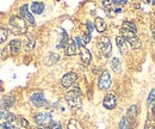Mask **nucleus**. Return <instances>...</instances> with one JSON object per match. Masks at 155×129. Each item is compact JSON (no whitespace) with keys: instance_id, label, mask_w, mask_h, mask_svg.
Wrapping results in <instances>:
<instances>
[{"instance_id":"nucleus-17","label":"nucleus","mask_w":155,"mask_h":129,"mask_svg":"<svg viewBox=\"0 0 155 129\" xmlns=\"http://www.w3.org/2000/svg\"><path fill=\"white\" fill-rule=\"evenodd\" d=\"M111 68L116 74H119L122 72V63H120L119 59H117V57L111 59Z\"/></svg>"},{"instance_id":"nucleus-19","label":"nucleus","mask_w":155,"mask_h":129,"mask_svg":"<svg viewBox=\"0 0 155 129\" xmlns=\"http://www.w3.org/2000/svg\"><path fill=\"white\" fill-rule=\"evenodd\" d=\"M122 29L129 30V31H131V32H134V34H136V31H137V28H136V25L134 24V23L129 22V20H124V22H123Z\"/></svg>"},{"instance_id":"nucleus-2","label":"nucleus","mask_w":155,"mask_h":129,"mask_svg":"<svg viewBox=\"0 0 155 129\" xmlns=\"http://www.w3.org/2000/svg\"><path fill=\"white\" fill-rule=\"evenodd\" d=\"M8 25H10V28L12 29V31L15 34H24L26 31V23H25V20L21 17H18V16L11 17L10 20H8Z\"/></svg>"},{"instance_id":"nucleus-6","label":"nucleus","mask_w":155,"mask_h":129,"mask_svg":"<svg viewBox=\"0 0 155 129\" xmlns=\"http://www.w3.org/2000/svg\"><path fill=\"white\" fill-rule=\"evenodd\" d=\"M111 86V76H110V72L107 70H104L100 76H99V80H98V87L99 90H109Z\"/></svg>"},{"instance_id":"nucleus-35","label":"nucleus","mask_w":155,"mask_h":129,"mask_svg":"<svg viewBox=\"0 0 155 129\" xmlns=\"http://www.w3.org/2000/svg\"><path fill=\"white\" fill-rule=\"evenodd\" d=\"M5 115H6V112H4V110H0V120L5 118Z\"/></svg>"},{"instance_id":"nucleus-16","label":"nucleus","mask_w":155,"mask_h":129,"mask_svg":"<svg viewBox=\"0 0 155 129\" xmlns=\"http://www.w3.org/2000/svg\"><path fill=\"white\" fill-rule=\"evenodd\" d=\"M116 43H117L118 49H119V52H120L122 54H125V53H127V44H128V43L125 42V39L122 36H117Z\"/></svg>"},{"instance_id":"nucleus-31","label":"nucleus","mask_w":155,"mask_h":129,"mask_svg":"<svg viewBox=\"0 0 155 129\" xmlns=\"http://www.w3.org/2000/svg\"><path fill=\"white\" fill-rule=\"evenodd\" d=\"M18 120H19V123L21 124V126H23V127H25V128H28V127H29V122H28L25 118H23V117H19Z\"/></svg>"},{"instance_id":"nucleus-3","label":"nucleus","mask_w":155,"mask_h":129,"mask_svg":"<svg viewBox=\"0 0 155 129\" xmlns=\"http://www.w3.org/2000/svg\"><path fill=\"white\" fill-rule=\"evenodd\" d=\"M120 36L125 39V42L133 48V49H138L141 47V41L140 38L136 36V34L125 30V29H120Z\"/></svg>"},{"instance_id":"nucleus-33","label":"nucleus","mask_w":155,"mask_h":129,"mask_svg":"<svg viewBox=\"0 0 155 129\" xmlns=\"http://www.w3.org/2000/svg\"><path fill=\"white\" fill-rule=\"evenodd\" d=\"M91 41V34L87 31V34L85 35V37H84V43H88Z\"/></svg>"},{"instance_id":"nucleus-37","label":"nucleus","mask_w":155,"mask_h":129,"mask_svg":"<svg viewBox=\"0 0 155 129\" xmlns=\"http://www.w3.org/2000/svg\"><path fill=\"white\" fill-rule=\"evenodd\" d=\"M152 1H153V4H155V0H152Z\"/></svg>"},{"instance_id":"nucleus-18","label":"nucleus","mask_w":155,"mask_h":129,"mask_svg":"<svg viewBox=\"0 0 155 129\" xmlns=\"http://www.w3.org/2000/svg\"><path fill=\"white\" fill-rule=\"evenodd\" d=\"M31 11L34 13H36V15H41L44 11V4L43 2H38V1L32 2L31 4Z\"/></svg>"},{"instance_id":"nucleus-10","label":"nucleus","mask_w":155,"mask_h":129,"mask_svg":"<svg viewBox=\"0 0 155 129\" xmlns=\"http://www.w3.org/2000/svg\"><path fill=\"white\" fill-rule=\"evenodd\" d=\"M20 15H21V18L24 19V20L29 22L30 24H35V18H34V16L30 13L28 5H23V6L20 7Z\"/></svg>"},{"instance_id":"nucleus-20","label":"nucleus","mask_w":155,"mask_h":129,"mask_svg":"<svg viewBox=\"0 0 155 129\" xmlns=\"http://www.w3.org/2000/svg\"><path fill=\"white\" fill-rule=\"evenodd\" d=\"M130 118L129 117H123L119 122V129H131V126H130Z\"/></svg>"},{"instance_id":"nucleus-26","label":"nucleus","mask_w":155,"mask_h":129,"mask_svg":"<svg viewBox=\"0 0 155 129\" xmlns=\"http://www.w3.org/2000/svg\"><path fill=\"white\" fill-rule=\"evenodd\" d=\"M155 100V89H153L150 93H149V96H148V99H147V105H150V104H153V102Z\"/></svg>"},{"instance_id":"nucleus-27","label":"nucleus","mask_w":155,"mask_h":129,"mask_svg":"<svg viewBox=\"0 0 155 129\" xmlns=\"http://www.w3.org/2000/svg\"><path fill=\"white\" fill-rule=\"evenodd\" d=\"M16 120V116L13 115V114H11V112H6V115H5V121L6 122H13Z\"/></svg>"},{"instance_id":"nucleus-14","label":"nucleus","mask_w":155,"mask_h":129,"mask_svg":"<svg viewBox=\"0 0 155 129\" xmlns=\"http://www.w3.org/2000/svg\"><path fill=\"white\" fill-rule=\"evenodd\" d=\"M77 48H78L77 43H75L74 41H69V42H68V44L66 46V50H64L66 55H68V56L75 55V54H77V52H78Z\"/></svg>"},{"instance_id":"nucleus-11","label":"nucleus","mask_w":155,"mask_h":129,"mask_svg":"<svg viewBox=\"0 0 155 129\" xmlns=\"http://www.w3.org/2000/svg\"><path fill=\"white\" fill-rule=\"evenodd\" d=\"M80 59H81V61H82L85 65H88V63L91 62L92 55H91L90 50H88L86 47H81V48H80Z\"/></svg>"},{"instance_id":"nucleus-5","label":"nucleus","mask_w":155,"mask_h":129,"mask_svg":"<svg viewBox=\"0 0 155 129\" xmlns=\"http://www.w3.org/2000/svg\"><path fill=\"white\" fill-rule=\"evenodd\" d=\"M35 122L42 128H48L53 123L51 114H49V112H39L35 116Z\"/></svg>"},{"instance_id":"nucleus-4","label":"nucleus","mask_w":155,"mask_h":129,"mask_svg":"<svg viewBox=\"0 0 155 129\" xmlns=\"http://www.w3.org/2000/svg\"><path fill=\"white\" fill-rule=\"evenodd\" d=\"M98 49H99V52L105 56V57H109V56L111 55L112 44H111L110 38L106 36L99 37V39H98Z\"/></svg>"},{"instance_id":"nucleus-13","label":"nucleus","mask_w":155,"mask_h":129,"mask_svg":"<svg viewBox=\"0 0 155 129\" xmlns=\"http://www.w3.org/2000/svg\"><path fill=\"white\" fill-rule=\"evenodd\" d=\"M20 46H21V43H20V41H18V39H13V41H11V42H10V46H8L10 54H11V55H16V54H18L20 50Z\"/></svg>"},{"instance_id":"nucleus-29","label":"nucleus","mask_w":155,"mask_h":129,"mask_svg":"<svg viewBox=\"0 0 155 129\" xmlns=\"http://www.w3.org/2000/svg\"><path fill=\"white\" fill-rule=\"evenodd\" d=\"M47 129H62V127H61V124L60 123H56V122H53L49 127Z\"/></svg>"},{"instance_id":"nucleus-8","label":"nucleus","mask_w":155,"mask_h":129,"mask_svg":"<svg viewBox=\"0 0 155 129\" xmlns=\"http://www.w3.org/2000/svg\"><path fill=\"white\" fill-rule=\"evenodd\" d=\"M30 100H31V103H32L35 107H37V108H41V107H43V105L45 104V97H44V94L42 92L32 93L31 97H30Z\"/></svg>"},{"instance_id":"nucleus-25","label":"nucleus","mask_w":155,"mask_h":129,"mask_svg":"<svg viewBox=\"0 0 155 129\" xmlns=\"http://www.w3.org/2000/svg\"><path fill=\"white\" fill-rule=\"evenodd\" d=\"M7 36H8V31L5 28H0V44L7 39Z\"/></svg>"},{"instance_id":"nucleus-1","label":"nucleus","mask_w":155,"mask_h":129,"mask_svg":"<svg viewBox=\"0 0 155 129\" xmlns=\"http://www.w3.org/2000/svg\"><path fill=\"white\" fill-rule=\"evenodd\" d=\"M66 99H67L69 107L72 108V110L77 111L79 109H81V105H82V103H81V92L78 89V86H74L73 90H71V91H68L66 93Z\"/></svg>"},{"instance_id":"nucleus-32","label":"nucleus","mask_w":155,"mask_h":129,"mask_svg":"<svg viewBox=\"0 0 155 129\" xmlns=\"http://www.w3.org/2000/svg\"><path fill=\"white\" fill-rule=\"evenodd\" d=\"M125 4H127V0H115V1H114V5H117V6L125 5Z\"/></svg>"},{"instance_id":"nucleus-12","label":"nucleus","mask_w":155,"mask_h":129,"mask_svg":"<svg viewBox=\"0 0 155 129\" xmlns=\"http://www.w3.org/2000/svg\"><path fill=\"white\" fill-rule=\"evenodd\" d=\"M13 104H15V97H12V96H6V97H4V99H1V102H0V109H1V110H2V109H8V108H11Z\"/></svg>"},{"instance_id":"nucleus-22","label":"nucleus","mask_w":155,"mask_h":129,"mask_svg":"<svg viewBox=\"0 0 155 129\" xmlns=\"http://www.w3.org/2000/svg\"><path fill=\"white\" fill-rule=\"evenodd\" d=\"M137 112H138V107L137 105H130V108L128 109V112H127V117L129 118H134L137 116Z\"/></svg>"},{"instance_id":"nucleus-36","label":"nucleus","mask_w":155,"mask_h":129,"mask_svg":"<svg viewBox=\"0 0 155 129\" xmlns=\"http://www.w3.org/2000/svg\"><path fill=\"white\" fill-rule=\"evenodd\" d=\"M37 129H47V128H42V127H39V128H37Z\"/></svg>"},{"instance_id":"nucleus-7","label":"nucleus","mask_w":155,"mask_h":129,"mask_svg":"<svg viewBox=\"0 0 155 129\" xmlns=\"http://www.w3.org/2000/svg\"><path fill=\"white\" fill-rule=\"evenodd\" d=\"M103 105H104L105 109H107V110H112V109H115L117 105L116 94H114V93H109V94H106V96L104 97Z\"/></svg>"},{"instance_id":"nucleus-28","label":"nucleus","mask_w":155,"mask_h":129,"mask_svg":"<svg viewBox=\"0 0 155 129\" xmlns=\"http://www.w3.org/2000/svg\"><path fill=\"white\" fill-rule=\"evenodd\" d=\"M0 129H16V128H15L13 123H11V122H6V121H5V122L1 124Z\"/></svg>"},{"instance_id":"nucleus-24","label":"nucleus","mask_w":155,"mask_h":129,"mask_svg":"<svg viewBox=\"0 0 155 129\" xmlns=\"http://www.w3.org/2000/svg\"><path fill=\"white\" fill-rule=\"evenodd\" d=\"M35 43H36V41H35V38L34 37H28V39H26V43H25V48L28 49V50H32L34 49V47H35Z\"/></svg>"},{"instance_id":"nucleus-9","label":"nucleus","mask_w":155,"mask_h":129,"mask_svg":"<svg viewBox=\"0 0 155 129\" xmlns=\"http://www.w3.org/2000/svg\"><path fill=\"white\" fill-rule=\"evenodd\" d=\"M77 80V74L73 73V72H69V73L64 74L61 79V85L63 87H71Z\"/></svg>"},{"instance_id":"nucleus-34","label":"nucleus","mask_w":155,"mask_h":129,"mask_svg":"<svg viewBox=\"0 0 155 129\" xmlns=\"http://www.w3.org/2000/svg\"><path fill=\"white\" fill-rule=\"evenodd\" d=\"M152 116L155 118V100L153 102V104H152Z\"/></svg>"},{"instance_id":"nucleus-21","label":"nucleus","mask_w":155,"mask_h":129,"mask_svg":"<svg viewBox=\"0 0 155 129\" xmlns=\"http://www.w3.org/2000/svg\"><path fill=\"white\" fill-rule=\"evenodd\" d=\"M144 129H155V118L153 116L148 115L146 123H144Z\"/></svg>"},{"instance_id":"nucleus-23","label":"nucleus","mask_w":155,"mask_h":129,"mask_svg":"<svg viewBox=\"0 0 155 129\" xmlns=\"http://www.w3.org/2000/svg\"><path fill=\"white\" fill-rule=\"evenodd\" d=\"M67 129H82V127H81V124H80L79 121L72 118V120H69L68 123H67Z\"/></svg>"},{"instance_id":"nucleus-30","label":"nucleus","mask_w":155,"mask_h":129,"mask_svg":"<svg viewBox=\"0 0 155 129\" xmlns=\"http://www.w3.org/2000/svg\"><path fill=\"white\" fill-rule=\"evenodd\" d=\"M74 42L77 43L78 47H84V41H82V38L81 37H75V39H74Z\"/></svg>"},{"instance_id":"nucleus-15","label":"nucleus","mask_w":155,"mask_h":129,"mask_svg":"<svg viewBox=\"0 0 155 129\" xmlns=\"http://www.w3.org/2000/svg\"><path fill=\"white\" fill-rule=\"evenodd\" d=\"M94 26H96V30L98 32H104L106 30V28H107L106 22L103 18H99V17L96 18V20H94Z\"/></svg>"}]
</instances>
